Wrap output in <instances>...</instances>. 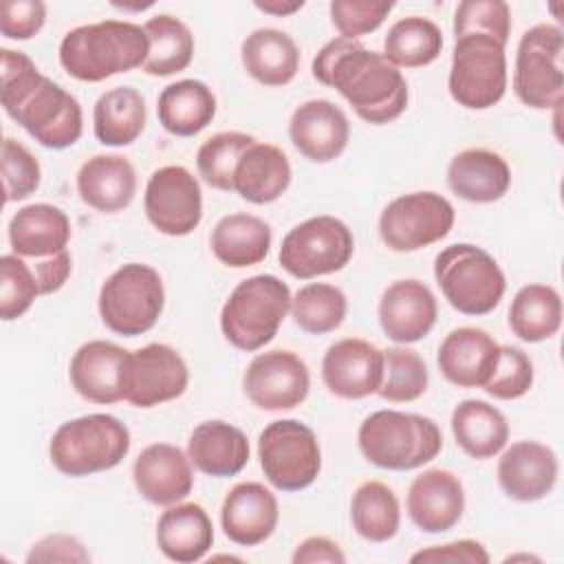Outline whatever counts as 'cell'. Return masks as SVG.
Instances as JSON below:
<instances>
[{"instance_id":"1","label":"cell","mask_w":564,"mask_h":564,"mask_svg":"<svg viewBox=\"0 0 564 564\" xmlns=\"http://www.w3.org/2000/svg\"><path fill=\"white\" fill-rule=\"evenodd\" d=\"M313 77L335 88L368 123L383 126L408 108V82L383 53L366 48L359 40L335 37L326 42L311 64Z\"/></svg>"},{"instance_id":"2","label":"cell","mask_w":564,"mask_h":564,"mask_svg":"<svg viewBox=\"0 0 564 564\" xmlns=\"http://www.w3.org/2000/svg\"><path fill=\"white\" fill-rule=\"evenodd\" d=\"M0 104L44 148L64 150L82 137L84 115L77 97L42 75L22 51H0Z\"/></svg>"},{"instance_id":"3","label":"cell","mask_w":564,"mask_h":564,"mask_svg":"<svg viewBox=\"0 0 564 564\" xmlns=\"http://www.w3.org/2000/svg\"><path fill=\"white\" fill-rule=\"evenodd\" d=\"M143 26L123 20H101L70 29L59 42L62 68L79 82H104L141 68L148 57Z\"/></svg>"},{"instance_id":"4","label":"cell","mask_w":564,"mask_h":564,"mask_svg":"<svg viewBox=\"0 0 564 564\" xmlns=\"http://www.w3.org/2000/svg\"><path fill=\"white\" fill-rule=\"evenodd\" d=\"M357 443L368 463L390 471H408L434 460L443 447V434L434 419L377 410L368 414L357 432Z\"/></svg>"},{"instance_id":"5","label":"cell","mask_w":564,"mask_h":564,"mask_svg":"<svg viewBox=\"0 0 564 564\" xmlns=\"http://www.w3.org/2000/svg\"><path fill=\"white\" fill-rule=\"evenodd\" d=\"M291 289L278 275H251L234 286L220 311L225 339L245 352L264 348L291 311Z\"/></svg>"},{"instance_id":"6","label":"cell","mask_w":564,"mask_h":564,"mask_svg":"<svg viewBox=\"0 0 564 564\" xmlns=\"http://www.w3.org/2000/svg\"><path fill=\"white\" fill-rule=\"evenodd\" d=\"M130 452V432L112 414L95 412L62 423L48 443L53 467L70 478L117 467Z\"/></svg>"},{"instance_id":"7","label":"cell","mask_w":564,"mask_h":564,"mask_svg":"<svg viewBox=\"0 0 564 564\" xmlns=\"http://www.w3.org/2000/svg\"><path fill=\"white\" fill-rule=\"evenodd\" d=\"M434 278L449 302L463 315L491 313L507 289L500 264L482 247L456 242L434 258Z\"/></svg>"},{"instance_id":"8","label":"cell","mask_w":564,"mask_h":564,"mask_svg":"<svg viewBox=\"0 0 564 564\" xmlns=\"http://www.w3.org/2000/svg\"><path fill=\"white\" fill-rule=\"evenodd\" d=\"M99 315L115 335L148 333L163 313L165 289L159 271L143 262H128L112 271L99 289Z\"/></svg>"},{"instance_id":"9","label":"cell","mask_w":564,"mask_h":564,"mask_svg":"<svg viewBox=\"0 0 564 564\" xmlns=\"http://www.w3.org/2000/svg\"><path fill=\"white\" fill-rule=\"evenodd\" d=\"M447 88L452 99L469 110L496 106L507 90L505 44L487 33H465L454 40Z\"/></svg>"},{"instance_id":"10","label":"cell","mask_w":564,"mask_h":564,"mask_svg":"<svg viewBox=\"0 0 564 564\" xmlns=\"http://www.w3.org/2000/svg\"><path fill=\"white\" fill-rule=\"evenodd\" d=\"M564 33L555 24H535L518 42L513 66L516 97L535 110L562 104L564 93Z\"/></svg>"},{"instance_id":"11","label":"cell","mask_w":564,"mask_h":564,"mask_svg":"<svg viewBox=\"0 0 564 564\" xmlns=\"http://www.w3.org/2000/svg\"><path fill=\"white\" fill-rule=\"evenodd\" d=\"M355 251V238L348 225L335 216L322 214L306 218L289 229L280 245V267L297 278L311 280L341 271Z\"/></svg>"},{"instance_id":"12","label":"cell","mask_w":564,"mask_h":564,"mask_svg":"<svg viewBox=\"0 0 564 564\" xmlns=\"http://www.w3.org/2000/svg\"><path fill=\"white\" fill-rule=\"evenodd\" d=\"M258 458L264 478L280 491L306 489L322 471L317 436L297 419L271 421L258 436Z\"/></svg>"},{"instance_id":"13","label":"cell","mask_w":564,"mask_h":564,"mask_svg":"<svg viewBox=\"0 0 564 564\" xmlns=\"http://www.w3.org/2000/svg\"><path fill=\"white\" fill-rule=\"evenodd\" d=\"M454 220V205L438 192L401 194L383 207L379 236L388 249L410 253L443 240L452 231Z\"/></svg>"},{"instance_id":"14","label":"cell","mask_w":564,"mask_h":564,"mask_svg":"<svg viewBox=\"0 0 564 564\" xmlns=\"http://www.w3.org/2000/svg\"><path fill=\"white\" fill-rule=\"evenodd\" d=\"M143 209L150 225L165 236H187L203 218L198 178L183 165H163L145 183Z\"/></svg>"},{"instance_id":"15","label":"cell","mask_w":564,"mask_h":564,"mask_svg":"<svg viewBox=\"0 0 564 564\" xmlns=\"http://www.w3.org/2000/svg\"><path fill=\"white\" fill-rule=\"evenodd\" d=\"M242 390L260 410H293L308 397L311 372L304 359L293 350H264L249 361L242 375Z\"/></svg>"},{"instance_id":"16","label":"cell","mask_w":564,"mask_h":564,"mask_svg":"<svg viewBox=\"0 0 564 564\" xmlns=\"http://www.w3.org/2000/svg\"><path fill=\"white\" fill-rule=\"evenodd\" d=\"M189 383V370L178 350L167 344H145L130 350L123 401L137 408H154L165 401L178 399Z\"/></svg>"},{"instance_id":"17","label":"cell","mask_w":564,"mask_h":564,"mask_svg":"<svg viewBox=\"0 0 564 564\" xmlns=\"http://www.w3.org/2000/svg\"><path fill=\"white\" fill-rule=\"evenodd\" d=\"M383 379V350L361 337H344L330 344L322 357V381L339 399L377 394Z\"/></svg>"},{"instance_id":"18","label":"cell","mask_w":564,"mask_h":564,"mask_svg":"<svg viewBox=\"0 0 564 564\" xmlns=\"http://www.w3.org/2000/svg\"><path fill=\"white\" fill-rule=\"evenodd\" d=\"M289 137L304 159L330 163L344 154L350 139V123L346 112L333 101L308 99L293 110Z\"/></svg>"},{"instance_id":"19","label":"cell","mask_w":564,"mask_h":564,"mask_svg":"<svg viewBox=\"0 0 564 564\" xmlns=\"http://www.w3.org/2000/svg\"><path fill=\"white\" fill-rule=\"evenodd\" d=\"M130 350L106 341L90 339L82 344L70 359L68 377L75 392L99 405L123 401V379Z\"/></svg>"},{"instance_id":"20","label":"cell","mask_w":564,"mask_h":564,"mask_svg":"<svg viewBox=\"0 0 564 564\" xmlns=\"http://www.w3.org/2000/svg\"><path fill=\"white\" fill-rule=\"evenodd\" d=\"M132 480L141 498L170 507L185 500L194 487L192 460L172 443H152L134 458Z\"/></svg>"},{"instance_id":"21","label":"cell","mask_w":564,"mask_h":564,"mask_svg":"<svg viewBox=\"0 0 564 564\" xmlns=\"http://www.w3.org/2000/svg\"><path fill=\"white\" fill-rule=\"evenodd\" d=\"M377 313L388 339L397 344H414L434 328L438 304L427 284L408 278L386 286Z\"/></svg>"},{"instance_id":"22","label":"cell","mask_w":564,"mask_h":564,"mask_svg":"<svg viewBox=\"0 0 564 564\" xmlns=\"http://www.w3.org/2000/svg\"><path fill=\"white\" fill-rule=\"evenodd\" d=\"M557 456L538 441H516L498 458V485L511 500L535 502L549 496L557 482Z\"/></svg>"},{"instance_id":"23","label":"cell","mask_w":564,"mask_h":564,"mask_svg":"<svg viewBox=\"0 0 564 564\" xmlns=\"http://www.w3.org/2000/svg\"><path fill=\"white\" fill-rule=\"evenodd\" d=\"M408 516L423 533H443L458 524L465 511L460 478L441 467L419 474L408 489Z\"/></svg>"},{"instance_id":"24","label":"cell","mask_w":564,"mask_h":564,"mask_svg":"<svg viewBox=\"0 0 564 564\" xmlns=\"http://www.w3.org/2000/svg\"><path fill=\"white\" fill-rule=\"evenodd\" d=\"M278 498L262 482L245 480L234 485L220 507L223 533L240 546H258L278 527Z\"/></svg>"},{"instance_id":"25","label":"cell","mask_w":564,"mask_h":564,"mask_svg":"<svg viewBox=\"0 0 564 564\" xmlns=\"http://www.w3.org/2000/svg\"><path fill=\"white\" fill-rule=\"evenodd\" d=\"M500 344L478 326H458L438 346L441 375L458 388H485L496 370Z\"/></svg>"},{"instance_id":"26","label":"cell","mask_w":564,"mask_h":564,"mask_svg":"<svg viewBox=\"0 0 564 564\" xmlns=\"http://www.w3.org/2000/svg\"><path fill=\"white\" fill-rule=\"evenodd\" d=\"M77 194L95 212L117 214L137 194L134 165L121 154H95L77 172Z\"/></svg>"},{"instance_id":"27","label":"cell","mask_w":564,"mask_h":564,"mask_svg":"<svg viewBox=\"0 0 564 564\" xmlns=\"http://www.w3.org/2000/svg\"><path fill=\"white\" fill-rule=\"evenodd\" d=\"M70 240V220L66 212L48 203L20 207L9 220V245L24 260H42L66 251Z\"/></svg>"},{"instance_id":"28","label":"cell","mask_w":564,"mask_h":564,"mask_svg":"<svg viewBox=\"0 0 564 564\" xmlns=\"http://www.w3.org/2000/svg\"><path fill=\"white\" fill-rule=\"evenodd\" d=\"M187 456L200 474L227 478L240 474L249 463V441L240 427L212 419L192 430Z\"/></svg>"},{"instance_id":"29","label":"cell","mask_w":564,"mask_h":564,"mask_svg":"<svg viewBox=\"0 0 564 564\" xmlns=\"http://www.w3.org/2000/svg\"><path fill=\"white\" fill-rule=\"evenodd\" d=\"M212 544L214 524L198 502L170 505L156 520V546L172 562H198Z\"/></svg>"},{"instance_id":"30","label":"cell","mask_w":564,"mask_h":564,"mask_svg":"<svg viewBox=\"0 0 564 564\" xmlns=\"http://www.w3.org/2000/svg\"><path fill=\"white\" fill-rule=\"evenodd\" d=\"M449 189L469 203L500 200L511 187L507 161L487 148H467L447 165Z\"/></svg>"},{"instance_id":"31","label":"cell","mask_w":564,"mask_h":564,"mask_svg":"<svg viewBox=\"0 0 564 564\" xmlns=\"http://www.w3.org/2000/svg\"><path fill=\"white\" fill-rule=\"evenodd\" d=\"M291 163L273 143H251L234 172V192L253 205L278 200L291 185Z\"/></svg>"},{"instance_id":"32","label":"cell","mask_w":564,"mask_h":564,"mask_svg":"<svg viewBox=\"0 0 564 564\" xmlns=\"http://www.w3.org/2000/svg\"><path fill=\"white\" fill-rule=\"evenodd\" d=\"M240 59L249 77L262 86H286L300 70V48L295 40L271 26L251 31L240 46Z\"/></svg>"},{"instance_id":"33","label":"cell","mask_w":564,"mask_h":564,"mask_svg":"<svg viewBox=\"0 0 564 564\" xmlns=\"http://www.w3.org/2000/svg\"><path fill=\"white\" fill-rule=\"evenodd\" d=\"M271 238V227L260 216L227 214L214 225L209 247L220 264L245 269L267 258Z\"/></svg>"},{"instance_id":"34","label":"cell","mask_w":564,"mask_h":564,"mask_svg":"<svg viewBox=\"0 0 564 564\" xmlns=\"http://www.w3.org/2000/svg\"><path fill=\"white\" fill-rule=\"evenodd\" d=\"M159 123L174 137H194L205 130L216 115V95L200 79H178L167 84L156 99Z\"/></svg>"},{"instance_id":"35","label":"cell","mask_w":564,"mask_h":564,"mask_svg":"<svg viewBox=\"0 0 564 564\" xmlns=\"http://www.w3.org/2000/svg\"><path fill=\"white\" fill-rule=\"evenodd\" d=\"M449 423L456 445L476 460L496 456L509 441V423L505 414L482 399L460 401L454 408Z\"/></svg>"},{"instance_id":"36","label":"cell","mask_w":564,"mask_h":564,"mask_svg":"<svg viewBox=\"0 0 564 564\" xmlns=\"http://www.w3.org/2000/svg\"><path fill=\"white\" fill-rule=\"evenodd\" d=\"M145 99L132 86L106 90L93 108V130L99 143L121 148L139 139L145 128Z\"/></svg>"},{"instance_id":"37","label":"cell","mask_w":564,"mask_h":564,"mask_svg":"<svg viewBox=\"0 0 564 564\" xmlns=\"http://www.w3.org/2000/svg\"><path fill=\"white\" fill-rule=\"evenodd\" d=\"M562 326V297L549 284H524L511 300L509 328L529 344L551 339Z\"/></svg>"},{"instance_id":"38","label":"cell","mask_w":564,"mask_h":564,"mask_svg":"<svg viewBox=\"0 0 564 564\" xmlns=\"http://www.w3.org/2000/svg\"><path fill=\"white\" fill-rule=\"evenodd\" d=\"M148 35V57L141 66L152 77H170L185 70L194 57V35L189 26L170 15L159 13L143 24Z\"/></svg>"},{"instance_id":"39","label":"cell","mask_w":564,"mask_h":564,"mask_svg":"<svg viewBox=\"0 0 564 564\" xmlns=\"http://www.w3.org/2000/svg\"><path fill=\"white\" fill-rule=\"evenodd\" d=\"M350 522L368 542H388L401 527L397 494L381 480L361 482L350 498Z\"/></svg>"},{"instance_id":"40","label":"cell","mask_w":564,"mask_h":564,"mask_svg":"<svg viewBox=\"0 0 564 564\" xmlns=\"http://www.w3.org/2000/svg\"><path fill=\"white\" fill-rule=\"evenodd\" d=\"M443 51V33L436 22L421 15L397 20L383 40V57L397 68L432 64Z\"/></svg>"},{"instance_id":"41","label":"cell","mask_w":564,"mask_h":564,"mask_svg":"<svg viewBox=\"0 0 564 564\" xmlns=\"http://www.w3.org/2000/svg\"><path fill=\"white\" fill-rule=\"evenodd\" d=\"M293 322L311 335H324L341 326L348 313V300L335 284L311 282L291 297Z\"/></svg>"},{"instance_id":"42","label":"cell","mask_w":564,"mask_h":564,"mask_svg":"<svg viewBox=\"0 0 564 564\" xmlns=\"http://www.w3.org/2000/svg\"><path fill=\"white\" fill-rule=\"evenodd\" d=\"M256 143V137L240 130L216 132L198 145L196 170L198 176L214 189L234 192V172L242 152Z\"/></svg>"},{"instance_id":"43","label":"cell","mask_w":564,"mask_h":564,"mask_svg":"<svg viewBox=\"0 0 564 564\" xmlns=\"http://www.w3.org/2000/svg\"><path fill=\"white\" fill-rule=\"evenodd\" d=\"M430 372L423 357L405 346L383 350V379L377 394L388 403H410L423 397Z\"/></svg>"},{"instance_id":"44","label":"cell","mask_w":564,"mask_h":564,"mask_svg":"<svg viewBox=\"0 0 564 564\" xmlns=\"http://www.w3.org/2000/svg\"><path fill=\"white\" fill-rule=\"evenodd\" d=\"M37 295L42 293L31 264L15 253H4L0 258V317L4 322L22 317Z\"/></svg>"},{"instance_id":"45","label":"cell","mask_w":564,"mask_h":564,"mask_svg":"<svg viewBox=\"0 0 564 564\" xmlns=\"http://www.w3.org/2000/svg\"><path fill=\"white\" fill-rule=\"evenodd\" d=\"M2 185L4 203L24 200L40 187L42 170L37 159L20 141L4 137L2 139Z\"/></svg>"},{"instance_id":"46","label":"cell","mask_w":564,"mask_h":564,"mask_svg":"<svg viewBox=\"0 0 564 564\" xmlns=\"http://www.w3.org/2000/svg\"><path fill=\"white\" fill-rule=\"evenodd\" d=\"M487 33L507 44L511 33V9L502 0H465L454 11V37Z\"/></svg>"},{"instance_id":"47","label":"cell","mask_w":564,"mask_h":564,"mask_svg":"<svg viewBox=\"0 0 564 564\" xmlns=\"http://www.w3.org/2000/svg\"><path fill=\"white\" fill-rule=\"evenodd\" d=\"M533 386V364L529 355L518 346H500L498 364L489 381L485 383V392L500 401H513L524 397Z\"/></svg>"},{"instance_id":"48","label":"cell","mask_w":564,"mask_h":564,"mask_svg":"<svg viewBox=\"0 0 564 564\" xmlns=\"http://www.w3.org/2000/svg\"><path fill=\"white\" fill-rule=\"evenodd\" d=\"M392 9V2L375 0H333L328 7L333 26L339 31V37L348 40L377 31Z\"/></svg>"},{"instance_id":"49","label":"cell","mask_w":564,"mask_h":564,"mask_svg":"<svg viewBox=\"0 0 564 564\" xmlns=\"http://www.w3.org/2000/svg\"><path fill=\"white\" fill-rule=\"evenodd\" d=\"M46 22L42 0H7L0 7V31L9 40H31Z\"/></svg>"},{"instance_id":"50","label":"cell","mask_w":564,"mask_h":564,"mask_svg":"<svg viewBox=\"0 0 564 564\" xmlns=\"http://www.w3.org/2000/svg\"><path fill=\"white\" fill-rule=\"evenodd\" d=\"M24 560H26V564H35V562L84 564V562H90V553L75 535L48 533L31 546V551L26 553Z\"/></svg>"},{"instance_id":"51","label":"cell","mask_w":564,"mask_h":564,"mask_svg":"<svg viewBox=\"0 0 564 564\" xmlns=\"http://www.w3.org/2000/svg\"><path fill=\"white\" fill-rule=\"evenodd\" d=\"M410 562H432V564H487L489 553L487 549L476 540H454L447 544H436L416 551L410 555Z\"/></svg>"},{"instance_id":"52","label":"cell","mask_w":564,"mask_h":564,"mask_svg":"<svg viewBox=\"0 0 564 564\" xmlns=\"http://www.w3.org/2000/svg\"><path fill=\"white\" fill-rule=\"evenodd\" d=\"M29 264H31L35 278H37L42 295L59 291L66 284V280L70 275V269H73V260H70L68 249L59 251L55 256L42 258V260H33Z\"/></svg>"},{"instance_id":"53","label":"cell","mask_w":564,"mask_h":564,"mask_svg":"<svg viewBox=\"0 0 564 564\" xmlns=\"http://www.w3.org/2000/svg\"><path fill=\"white\" fill-rule=\"evenodd\" d=\"M291 562L293 564H315V562L344 564L346 555L335 540H330L326 535H308L295 546Z\"/></svg>"},{"instance_id":"54","label":"cell","mask_w":564,"mask_h":564,"mask_svg":"<svg viewBox=\"0 0 564 564\" xmlns=\"http://www.w3.org/2000/svg\"><path fill=\"white\" fill-rule=\"evenodd\" d=\"M256 9L269 13V15H275V18H286V15H293L295 11L304 9V0H256L253 2Z\"/></svg>"}]
</instances>
